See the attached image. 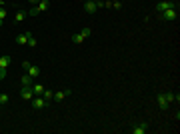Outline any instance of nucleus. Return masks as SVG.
I'll list each match as a JSON object with an SVG mask.
<instances>
[{
    "label": "nucleus",
    "instance_id": "nucleus-1",
    "mask_svg": "<svg viewBox=\"0 0 180 134\" xmlns=\"http://www.w3.org/2000/svg\"><path fill=\"white\" fill-rule=\"evenodd\" d=\"M168 8H178V2H174V0H162L160 4H156V12H164Z\"/></svg>",
    "mask_w": 180,
    "mask_h": 134
},
{
    "label": "nucleus",
    "instance_id": "nucleus-2",
    "mask_svg": "<svg viewBox=\"0 0 180 134\" xmlns=\"http://www.w3.org/2000/svg\"><path fill=\"white\" fill-rule=\"evenodd\" d=\"M146 130H148V124H146V122H136L134 126H130V128H128V132H130V134H144Z\"/></svg>",
    "mask_w": 180,
    "mask_h": 134
},
{
    "label": "nucleus",
    "instance_id": "nucleus-3",
    "mask_svg": "<svg viewBox=\"0 0 180 134\" xmlns=\"http://www.w3.org/2000/svg\"><path fill=\"white\" fill-rule=\"evenodd\" d=\"M176 14H178V8H168L164 12H160V18L168 22V20H176Z\"/></svg>",
    "mask_w": 180,
    "mask_h": 134
},
{
    "label": "nucleus",
    "instance_id": "nucleus-4",
    "mask_svg": "<svg viewBox=\"0 0 180 134\" xmlns=\"http://www.w3.org/2000/svg\"><path fill=\"white\" fill-rule=\"evenodd\" d=\"M30 36H32V32H22V34H18V36H16V44H18V46H26Z\"/></svg>",
    "mask_w": 180,
    "mask_h": 134
},
{
    "label": "nucleus",
    "instance_id": "nucleus-5",
    "mask_svg": "<svg viewBox=\"0 0 180 134\" xmlns=\"http://www.w3.org/2000/svg\"><path fill=\"white\" fill-rule=\"evenodd\" d=\"M20 98H22V100H32V98H34L32 86H22V90H20Z\"/></svg>",
    "mask_w": 180,
    "mask_h": 134
},
{
    "label": "nucleus",
    "instance_id": "nucleus-6",
    "mask_svg": "<svg viewBox=\"0 0 180 134\" xmlns=\"http://www.w3.org/2000/svg\"><path fill=\"white\" fill-rule=\"evenodd\" d=\"M156 104L160 106L162 110H168V106H170V102H168V98H166V94H158V96H156Z\"/></svg>",
    "mask_w": 180,
    "mask_h": 134
},
{
    "label": "nucleus",
    "instance_id": "nucleus-7",
    "mask_svg": "<svg viewBox=\"0 0 180 134\" xmlns=\"http://www.w3.org/2000/svg\"><path fill=\"white\" fill-rule=\"evenodd\" d=\"M32 106H34L36 110H42L46 106V100L42 98V96H34V98H32Z\"/></svg>",
    "mask_w": 180,
    "mask_h": 134
},
{
    "label": "nucleus",
    "instance_id": "nucleus-8",
    "mask_svg": "<svg viewBox=\"0 0 180 134\" xmlns=\"http://www.w3.org/2000/svg\"><path fill=\"white\" fill-rule=\"evenodd\" d=\"M82 4H84V10H86V12H88V14H94L96 12V2H92V0H82Z\"/></svg>",
    "mask_w": 180,
    "mask_h": 134
},
{
    "label": "nucleus",
    "instance_id": "nucleus-9",
    "mask_svg": "<svg viewBox=\"0 0 180 134\" xmlns=\"http://www.w3.org/2000/svg\"><path fill=\"white\" fill-rule=\"evenodd\" d=\"M66 96H70V90H58V92H54V100H58V102H62Z\"/></svg>",
    "mask_w": 180,
    "mask_h": 134
},
{
    "label": "nucleus",
    "instance_id": "nucleus-10",
    "mask_svg": "<svg viewBox=\"0 0 180 134\" xmlns=\"http://www.w3.org/2000/svg\"><path fill=\"white\" fill-rule=\"evenodd\" d=\"M26 72H28L32 78H38V76H40V68H38V66H34V64H30V66H28V70H26Z\"/></svg>",
    "mask_w": 180,
    "mask_h": 134
},
{
    "label": "nucleus",
    "instance_id": "nucleus-11",
    "mask_svg": "<svg viewBox=\"0 0 180 134\" xmlns=\"http://www.w3.org/2000/svg\"><path fill=\"white\" fill-rule=\"evenodd\" d=\"M84 40H86V36H84V32H82V30H80L78 34H74V36H72V42H74V44H82Z\"/></svg>",
    "mask_w": 180,
    "mask_h": 134
},
{
    "label": "nucleus",
    "instance_id": "nucleus-12",
    "mask_svg": "<svg viewBox=\"0 0 180 134\" xmlns=\"http://www.w3.org/2000/svg\"><path fill=\"white\" fill-rule=\"evenodd\" d=\"M32 80H34V78H32V76H30V74H28V72H26V74H24V76H22V78H20V82H22V86H32Z\"/></svg>",
    "mask_w": 180,
    "mask_h": 134
},
{
    "label": "nucleus",
    "instance_id": "nucleus-13",
    "mask_svg": "<svg viewBox=\"0 0 180 134\" xmlns=\"http://www.w3.org/2000/svg\"><path fill=\"white\" fill-rule=\"evenodd\" d=\"M48 6H50V2H48V0H40V2L36 4L38 12H44V10H48Z\"/></svg>",
    "mask_w": 180,
    "mask_h": 134
},
{
    "label": "nucleus",
    "instance_id": "nucleus-14",
    "mask_svg": "<svg viewBox=\"0 0 180 134\" xmlns=\"http://www.w3.org/2000/svg\"><path fill=\"white\" fill-rule=\"evenodd\" d=\"M32 92H34V96H42L44 86H42V84H32Z\"/></svg>",
    "mask_w": 180,
    "mask_h": 134
},
{
    "label": "nucleus",
    "instance_id": "nucleus-15",
    "mask_svg": "<svg viewBox=\"0 0 180 134\" xmlns=\"http://www.w3.org/2000/svg\"><path fill=\"white\" fill-rule=\"evenodd\" d=\"M10 60H12V58H10L8 54L0 56V68H8V64H10Z\"/></svg>",
    "mask_w": 180,
    "mask_h": 134
},
{
    "label": "nucleus",
    "instance_id": "nucleus-16",
    "mask_svg": "<svg viewBox=\"0 0 180 134\" xmlns=\"http://www.w3.org/2000/svg\"><path fill=\"white\" fill-rule=\"evenodd\" d=\"M42 98H44L46 102H50V100H54V92H52V90H46V88H44V92H42Z\"/></svg>",
    "mask_w": 180,
    "mask_h": 134
},
{
    "label": "nucleus",
    "instance_id": "nucleus-17",
    "mask_svg": "<svg viewBox=\"0 0 180 134\" xmlns=\"http://www.w3.org/2000/svg\"><path fill=\"white\" fill-rule=\"evenodd\" d=\"M26 16H28V12H24V10H18V12H16V16H14V20H16V22H22Z\"/></svg>",
    "mask_w": 180,
    "mask_h": 134
},
{
    "label": "nucleus",
    "instance_id": "nucleus-18",
    "mask_svg": "<svg viewBox=\"0 0 180 134\" xmlns=\"http://www.w3.org/2000/svg\"><path fill=\"white\" fill-rule=\"evenodd\" d=\"M8 100H10V96H8V94H0V106L8 104Z\"/></svg>",
    "mask_w": 180,
    "mask_h": 134
},
{
    "label": "nucleus",
    "instance_id": "nucleus-19",
    "mask_svg": "<svg viewBox=\"0 0 180 134\" xmlns=\"http://www.w3.org/2000/svg\"><path fill=\"white\" fill-rule=\"evenodd\" d=\"M8 16V8L6 6H0V18H6Z\"/></svg>",
    "mask_w": 180,
    "mask_h": 134
},
{
    "label": "nucleus",
    "instance_id": "nucleus-20",
    "mask_svg": "<svg viewBox=\"0 0 180 134\" xmlns=\"http://www.w3.org/2000/svg\"><path fill=\"white\" fill-rule=\"evenodd\" d=\"M38 44V42H36V38H34V36H30V38H28V44H26V46H30V48H34Z\"/></svg>",
    "mask_w": 180,
    "mask_h": 134
},
{
    "label": "nucleus",
    "instance_id": "nucleus-21",
    "mask_svg": "<svg viewBox=\"0 0 180 134\" xmlns=\"http://www.w3.org/2000/svg\"><path fill=\"white\" fill-rule=\"evenodd\" d=\"M36 14H40V12H38V8H36V6H30V10H28V16H36Z\"/></svg>",
    "mask_w": 180,
    "mask_h": 134
},
{
    "label": "nucleus",
    "instance_id": "nucleus-22",
    "mask_svg": "<svg viewBox=\"0 0 180 134\" xmlns=\"http://www.w3.org/2000/svg\"><path fill=\"white\" fill-rule=\"evenodd\" d=\"M6 78V68H0V80Z\"/></svg>",
    "mask_w": 180,
    "mask_h": 134
},
{
    "label": "nucleus",
    "instance_id": "nucleus-23",
    "mask_svg": "<svg viewBox=\"0 0 180 134\" xmlns=\"http://www.w3.org/2000/svg\"><path fill=\"white\" fill-rule=\"evenodd\" d=\"M112 6L116 8V10H120V8H122V2H112Z\"/></svg>",
    "mask_w": 180,
    "mask_h": 134
},
{
    "label": "nucleus",
    "instance_id": "nucleus-24",
    "mask_svg": "<svg viewBox=\"0 0 180 134\" xmlns=\"http://www.w3.org/2000/svg\"><path fill=\"white\" fill-rule=\"evenodd\" d=\"M28 66H30V62H28V60H24V62H22V68H24V70H28Z\"/></svg>",
    "mask_w": 180,
    "mask_h": 134
},
{
    "label": "nucleus",
    "instance_id": "nucleus-25",
    "mask_svg": "<svg viewBox=\"0 0 180 134\" xmlns=\"http://www.w3.org/2000/svg\"><path fill=\"white\" fill-rule=\"evenodd\" d=\"M28 2H30V6H36V4L40 2V0H28Z\"/></svg>",
    "mask_w": 180,
    "mask_h": 134
},
{
    "label": "nucleus",
    "instance_id": "nucleus-26",
    "mask_svg": "<svg viewBox=\"0 0 180 134\" xmlns=\"http://www.w3.org/2000/svg\"><path fill=\"white\" fill-rule=\"evenodd\" d=\"M2 24H4V18H0V28H2Z\"/></svg>",
    "mask_w": 180,
    "mask_h": 134
},
{
    "label": "nucleus",
    "instance_id": "nucleus-27",
    "mask_svg": "<svg viewBox=\"0 0 180 134\" xmlns=\"http://www.w3.org/2000/svg\"><path fill=\"white\" fill-rule=\"evenodd\" d=\"M112 2H120V0H112Z\"/></svg>",
    "mask_w": 180,
    "mask_h": 134
},
{
    "label": "nucleus",
    "instance_id": "nucleus-28",
    "mask_svg": "<svg viewBox=\"0 0 180 134\" xmlns=\"http://www.w3.org/2000/svg\"><path fill=\"white\" fill-rule=\"evenodd\" d=\"M92 2H98V0H92Z\"/></svg>",
    "mask_w": 180,
    "mask_h": 134
}]
</instances>
